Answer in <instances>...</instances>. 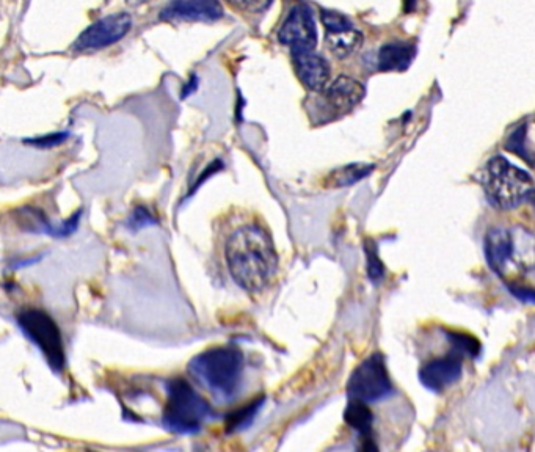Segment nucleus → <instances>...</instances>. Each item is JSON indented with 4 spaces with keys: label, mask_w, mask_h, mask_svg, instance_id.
Returning <instances> with one entry per match:
<instances>
[{
    "label": "nucleus",
    "mask_w": 535,
    "mask_h": 452,
    "mask_svg": "<svg viewBox=\"0 0 535 452\" xmlns=\"http://www.w3.org/2000/svg\"><path fill=\"white\" fill-rule=\"evenodd\" d=\"M212 416L209 402L182 377L167 382L162 423L175 434H195Z\"/></svg>",
    "instance_id": "5"
},
{
    "label": "nucleus",
    "mask_w": 535,
    "mask_h": 452,
    "mask_svg": "<svg viewBox=\"0 0 535 452\" xmlns=\"http://www.w3.org/2000/svg\"><path fill=\"white\" fill-rule=\"evenodd\" d=\"M479 181L490 205L501 211H510L525 205L534 192L532 176L510 164L503 156L492 157L487 162L479 175Z\"/></svg>",
    "instance_id": "4"
},
{
    "label": "nucleus",
    "mask_w": 535,
    "mask_h": 452,
    "mask_svg": "<svg viewBox=\"0 0 535 452\" xmlns=\"http://www.w3.org/2000/svg\"><path fill=\"white\" fill-rule=\"evenodd\" d=\"M322 101L332 113L346 115L354 110L364 98V87L349 76L336 77L322 90Z\"/></svg>",
    "instance_id": "13"
},
{
    "label": "nucleus",
    "mask_w": 535,
    "mask_h": 452,
    "mask_svg": "<svg viewBox=\"0 0 535 452\" xmlns=\"http://www.w3.org/2000/svg\"><path fill=\"white\" fill-rule=\"evenodd\" d=\"M264 396L256 398L255 401L244 405L241 409L234 410L230 415L226 416L225 427L228 432L241 431L245 427L250 426L258 415L259 409L263 407Z\"/></svg>",
    "instance_id": "18"
},
{
    "label": "nucleus",
    "mask_w": 535,
    "mask_h": 452,
    "mask_svg": "<svg viewBox=\"0 0 535 452\" xmlns=\"http://www.w3.org/2000/svg\"><path fill=\"white\" fill-rule=\"evenodd\" d=\"M278 40L292 51H314L317 44V29L313 11L308 5H295L283 22Z\"/></svg>",
    "instance_id": "9"
},
{
    "label": "nucleus",
    "mask_w": 535,
    "mask_h": 452,
    "mask_svg": "<svg viewBox=\"0 0 535 452\" xmlns=\"http://www.w3.org/2000/svg\"><path fill=\"white\" fill-rule=\"evenodd\" d=\"M374 170V165L354 164L349 167L339 168L330 176L328 184L332 187H346L355 184L360 179L366 178Z\"/></svg>",
    "instance_id": "19"
},
{
    "label": "nucleus",
    "mask_w": 535,
    "mask_h": 452,
    "mask_svg": "<svg viewBox=\"0 0 535 452\" xmlns=\"http://www.w3.org/2000/svg\"><path fill=\"white\" fill-rule=\"evenodd\" d=\"M446 336L452 344V352L459 354L460 357L474 358L481 352V344L474 336L466 335L462 332H452V330H446Z\"/></svg>",
    "instance_id": "20"
},
{
    "label": "nucleus",
    "mask_w": 535,
    "mask_h": 452,
    "mask_svg": "<svg viewBox=\"0 0 535 452\" xmlns=\"http://www.w3.org/2000/svg\"><path fill=\"white\" fill-rule=\"evenodd\" d=\"M245 358L234 346L212 347L190 361L193 379L211 391L215 398L233 399L241 388Z\"/></svg>",
    "instance_id": "3"
},
{
    "label": "nucleus",
    "mask_w": 535,
    "mask_h": 452,
    "mask_svg": "<svg viewBox=\"0 0 535 452\" xmlns=\"http://www.w3.org/2000/svg\"><path fill=\"white\" fill-rule=\"evenodd\" d=\"M132 19L128 13H117L99 19L88 27L74 44L76 51H96L117 43L131 30Z\"/></svg>",
    "instance_id": "10"
},
{
    "label": "nucleus",
    "mask_w": 535,
    "mask_h": 452,
    "mask_svg": "<svg viewBox=\"0 0 535 452\" xmlns=\"http://www.w3.org/2000/svg\"><path fill=\"white\" fill-rule=\"evenodd\" d=\"M295 73L300 82L311 92L321 93L330 82V66L327 60L314 51H292Z\"/></svg>",
    "instance_id": "14"
},
{
    "label": "nucleus",
    "mask_w": 535,
    "mask_h": 452,
    "mask_svg": "<svg viewBox=\"0 0 535 452\" xmlns=\"http://www.w3.org/2000/svg\"><path fill=\"white\" fill-rule=\"evenodd\" d=\"M66 139L65 134H59V135H49V137H43V139L40 140H32V145L37 146H51V145H57V143H62L63 140Z\"/></svg>",
    "instance_id": "23"
},
{
    "label": "nucleus",
    "mask_w": 535,
    "mask_h": 452,
    "mask_svg": "<svg viewBox=\"0 0 535 452\" xmlns=\"http://www.w3.org/2000/svg\"><path fill=\"white\" fill-rule=\"evenodd\" d=\"M506 150L525 159L529 165H532V154H534V140H532V121L523 123L509 135L506 142Z\"/></svg>",
    "instance_id": "17"
},
{
    "label": "nucleus",
    "mask_w": 535,
    "mask_h": 452,
    "mask_svg": "<svg viewBox=\"0 0 535 452\" xmlns=\"http://www.w3.org/2000/svg\"><path fill=\"white\" fill-rule=\"evenodd\" d=\"M126 2H129V4L134 5V7H137V5L145 4V2H148V0H126Z\"/></svg>",
    "instance_id": "24"
},
{
    "label": "nucleus",
    "mask_w": 535,
    "mask_h": 452,
    "mask_svg": "<svg viewBox=\"0 0 535 452\" xmlns=\"http://www.w3.org/2000/svg\"><path fill=\"white\" fill-rule=\"evenodd\" d=\"M344 421H346L347 426L352 427L354 431H357L358 434H360L361 440H363L361 449H366V451L377 449L375 448L374 440H372L374 413H372L368 402L349 398L346 410H344Z\"/></svg>",
    "instance_id": "15"
},
{
    "label": "nucleus",
    "mask_w": 535,
    "mask_h": 452,
    "mask_svg": "<svg viewBox=\"0 0 535 452\" xmlns=\"http://www.w3.org/2000/svg\"><path fill=\"white\" fill-rule=\"evenodd\" d=\"M321 18L325 27V41L336 59H346L361 48L363 33L350 19L333 10H322Z\"/></svg>",
    "instance_id": "8"
},
{
    "label": "nucleus",
    "mask_w": 535,
    "mask_h": 452,
    "mask_svg": "<svg viewBox=\"0 0 535 452\" xmlns=\"http://www.w3.org/2000/svg\"><path fill=\"white\" fill-rule=\"evenodd\" d=\"M488 266L507 283L518 299L532 302L534 289L526 280L534 277V236L523 226L493 228L485 236Z\"/></svg>",
    "instance_id": "1"
},
{
    "label": "nucleus",
    "mask_w": 535,
    "mask_h": 452,
    "mask_svg": "<svg viewBox=\"0 0 535 452\" xmlns=\"http://www.w3.org/2000/svg\"><path fill=\"white\" fill-rule=\"evenodd\" d=\"M18 322L27 338L37 344L51 368L55 371H62L65 366V347H63L62 333L54 319L44 311L27 310L19 314Z\"/></svg>",
    "instance_id": "7"
},
{
    "label": "nucleus",
    "mask_w": 535,
    "mask_h": 452,
    "mask_svg": "<svg viewBox=\"0 0 535 452\" xmlns=\"http://www.w3.org/2000/svg\"><path fill=\"white\" fill-rule=\"evenodd\" d=\"M415 54L416 49L413 44L393 41V43L382 46L377 65H379V70L385 71V73H388V71H405L412 63Z\"/></svg>",
    "instance_id": "16"
},
{
    "label": "nucleus",
    "mask_w": 535,
    "mask_h": 452,
    "mask_svg": "<svg viewBox=\"0 0 535 452\" xmlns=\"http://www.w3.org/2000/svg\"><path fill=\"white\" fill-rule=\"evenodd\" d=\"M225 2L244 13H261L269 8L272 0H225Z\"/></svg>",
    "instance_id": "22"
},
{
    "label": "nucleus",
    "mask_w": 535,
    "mask_h": 452,
    "mask_svg": "<svg viewBox=\"0 0 535 452\" xmlns=\"http://www.w3.org/2000/svg\"><path fill=\"white\" fill-rule=\"evenodd\" d=\"M226 263L237 285L259 292L277 274L278 256L272 237L258 225L241 226L226 242Z\"/></svg>",
    "instance_id": "2"
},
{
    "label": "nucleus",
    "mask_w": 535,
    "mask_h": 452,
    "mask_svg": "<svg viewBox=\"0 0 535 452\" xmlns=\"http://www.w3.org/2000/svg\"><path fill=\"white\" fill-rule=\"evenodd\" d=\"M223 16L219 0H172L161 11L165 22H214Z\"/></svg>",
    "instance_id": "12"
},
{
    "label": "nucleus",
    "mask_w": 535,
    "mask_h": 452,
    "mask_svg": "<svg viewBox=\"0 0 535 452\" xmlns=\"http://www.w3.org/2000/svg\"><path fill=\"white\" fill-rule=\"evenodd\" d=\"M393 393L385 357L379 352L361 361L347 382L349 398L360 399L368 404L390 398Z\"/></svg>",
    "instance_id": "6"
},
{
    "label": "nucleus",
    "mask_w": 535,
    "mask_h": 452,
    "mask_svg": "<svg viewBox=\"0 0 535 452\" xmlns=\"http://www.w3.org/2000/svg\"><path fill=\"white\" fill-rule=\"evenodd\" d=\"M463 358L452 352L445 357L427 361L419 369V382L434 393H443L462 377Z\"/></svg>",
    "instance_id": "11"
},
{
    "label": "nucleus",
    "mask_w": 535,
    "mask_h": 452,
    "mask_svg": "<svg viewBox=\"0 0 535 452\" xmlns=\"http://www.w3.org/2000/svg\"><path fill=\"white\" fill-rule=\"evenodd\" d=\"M366 255H368V274L372 283H379L385 277V267H383L382 259L377 255V248L374 242H366Z\"/></svg>",
    "instance_id": "21"
}]
</instances>
